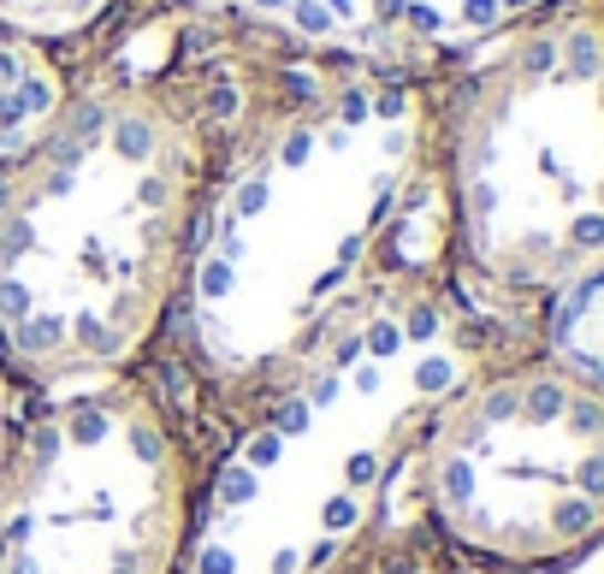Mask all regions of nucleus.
I'll return each instance as SVG.
<instances>
[{"instance_id": "9d476101", "label": "nucleus", "mask_w": 604, "mask_h": 574, "mask_svg": "<svg viewBox=\"0 0 604 574\" xmlns=\"http://www.w3.org/2000/svg\"><path fill=\"white\" fill-rule=\"evenodd\" d=\"M108 7L113 0H0V24L19 30L24 42H48V37H72Z\"/></svg>"}, {"instance_id": "1a4fd4ad", "label": "nucleus", "mask_w": 604, "mask_h": 574, "mask_svg": "<svg viewBox=\"0 0 604 574\" xmlns=\"http://www.w3.org/2000/svg\"><path fill=\"white\" fill-rule=\"evenodd\" d=\"M545 338H551V368L604 391V260L586 267L581 278H569L563 290H551Z\"/></svg>"}, {"instance_id": "f257e3e1", "label": "nucleus", "mask_w": 604, "mask_h": 574, "mask_svg": "<svg viewBox=\"0 0 604 574\" xmlns=\"http://www.w3.org/2000/svg\"><path fill=\"white\" fill-rule=\"evenodd\" d=\"M421 143L416 90L350 83L279 119L232 166L190 260V338L219 386H290L368 315V273Z\"/></svg>"}, {"instance_id": "0eeeda50", "label": "nucleus", "mask_w": 604, "mask_h": 574, "mask_svg": "<svg viewBox=\"0 0 604 574\" xmlns=\"http://www.w3.org/2000/svg\"><path fill=\"white\" fill-rule=\"evenodd\" d=\"M196 7L267 24L315 48L421 54V48H462L515 30L551 0H196Z\"/></svg>"}, {"instance_id": "7ed1b4c3", "label": "nucleus", "mask_w": 604, "mask_h": 574, "mask_svg": "<svg viewBox=\"0 0 604 574\" xmlns=\"http://www.w3.org/2000/svg\"><path fill=\"white\" fill-rule=\"evenodd\" d=\"M462 386L469 344L433 297L368 308L219 462L184 574H326Z\"/></svg>"}, {"instance_id": "39448f33", "label": "nucleus", "mask_w": 604, "mask_h": 574, "mask_svg": "<svg viewBox=\"0 0 604 574\" xmlns=\"http://www.w3.org/2000/svg\"><path fill=\"white\" fill-rule=\"evenodd\" d=\"M439 527L498 563H557L604 539V391L563 368L469 379L427 427Z\"/></svg>"}, {"instance_id": "9b49d317", "label": "nucleus", "mask_w": 604, "mask_h": 574, "mask_svg": "<svg viewBox=\"0 0 604 574\" xmlns=\"http://www.w3.org/2000/svg\"><path fill=\"white\" fill-rule=\"evenodd\" d=\"M0 480H7V386H0Z\"/></svg>"}, {"instance_id": "6e6552de", "label": "nucleus", "mask_w": 604, "mask_h": 574, "mask_svg": "<svg viewBox=\"0 0 604 574\" xmlns=\"http://www.w3.org/2000/svg\"><path fill=\"white\" fill-rule=\"evenodd\" d=\"M65 78L37 42H0V161L19 166L65 113Z\"/></svg>"}, {"instance_id": "20e7f679", "label": "nucleus", "mask_w": 604, "mask_h": 574, "mask_svg": "<svg viewBox=\"0 0 604 574\" xmlns=\"http://www.w3.org/2000/svg\"><path fill=\"white\" fill-rule=\"evenodd\" d=\"M462 249L492 285L551 297L604 260V12L522 24L451 125Z\"/></svg>"}, {"instance_id": "f03ea898", "label": "nucleus", "mask_w": 604, "mask_h": 574, "mask_svg": "<svg viewBox=\"0 0 604 574\" xmlns=\"http://www.w3.org/2000/svg\"><path fill=\"white\" fill-rule=\"evenodd\" d=\"M196 136L161 95L108 83L65 101L0 196V344L37 379L131 361L166 315L190 225Z\"/></svg>"}, {"instance_id": "423d86ee", "label": "nucleus", "mask_w": 604, "mask_h": 574, "mask_svg": "<svg viewBox=\"0 0 604 574\" xmlns=\"http://www.w3.org/2000/svg\"><path fill=\"white\" fill-rule=\"evenodd\" d=\"M184 457L143 391L54 409L0 480V574H178Z\"/></svg>"}]
</instances>
